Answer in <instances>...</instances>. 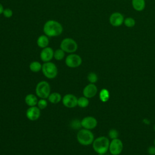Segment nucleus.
<instances>
[{
    "label": "nucleus",
    "instance_id": "nucleus-5",
    "mask_svg": "<svg viewBox=\"0 0 155 155\" xmlns=\"http://www.w3.org/2000/svg\"><path fill=\"white\" fill-rule=\"evenodd\" d=\"M50 91L51 88L50 84L47 81H41L36 85L35 93L36 96L41 99L48 98Z\"/></svg>",
    "mask_w": 155,
    "mask_h": 155
},
{
    "label": "nucleus",
    "instance_id": "nucleus-34",
    "mask_svg": "<svg viewBox=\"0 0 155 155\" xmlns=\"http://www.w3.org/2000/svg\"><path fill=\"white\" fill-rule=\"evenodd\" d=\"M154 1H155V0H154Z\"/></svg>",
    "mask_w": 155,
    "mask_h": 155
},
{
    "label": "nucleus",
    "instance_id": "nucleus-3",
    "mask_svg": "<svg viewBox=\"0 0 155 155\" xmlns=\"http://www.w3.org/2000/svg\"><path fill=\"white\" fill-rule=\"evenodd\" d=\"M77 140L82 145L87 146L93 143L94 138V134L90 130L85 128L80 129L77 133Z\"/></svg>",
    "mask_w": 155,
    "mask_h": 155
},
{
    "label": "nucleus",
    "instance_id": "nucleus-19",
    "mask_svg": "<svg viewBox=\"0 0 155 155\" xmlns=\"http://www.w3.org/2000/svg\"><path fill=\"white\" fill-rule=\"evenodd\" d=\"M41 64L38 61H33L29 65V68L30 71L34 73H38L42 70Z\"/></svg>",
    "mask_w": 155,
    "mask_h": 155
},
{
    "label": "nucleus",
    "instance_id": "nucleus-2",
    "mask_svg": "<svg viewBox=\"0 0 155 155\" xmlns=\"http://www.w3.org/2000/svg\"><path fill=\"white\" fill-rule=\"evenodd\" d=\"M110 141L105 136H100L96 138L93 143V148L97 154H105L108 149Z\"/></svg>",
    "mask_w": 155,
    "mask_h": 155
},
{
    "label": "nucleus",
    "instance_id": "nucleus-11",
    "mask_svg": "<svg viewBox=\"0 0 155 155\" xmlns=\"http://www.w3.org/2000/svg\"><path fill=\"white\" fill-rule=\"evenodd\" d=\"M81 123L82 127L90 130L95 128L97 125L96 119L93 116H87L84 117L81 121Z\"/></svg>",
    "mask_w": 155,
    "mask_h": 155
},
{
    "label": "nucleus",
    "instance_id": "nucleus-14",
    "mask_svg": "<svg viewBox=\"0 0 155 155\" xmlns=\"http://www.w3.org/2000/svg\"><path fill=\"white\" fill-rule=\"evenodd\" d=\"M54 50L50 47H47L42 49L40 53V59L44 62H50L53 58Z\"/></svg>",
    "mask_w": 155,
    "mask_h": 155
},
{
    "label": "nucleus",
    "instance_id": "nucleus-24",
    "mask_svg": "<svg viewBox=\"0 0 155 155\" xmlns=\"http://www.w3.org/2000/svg\"><path fill=\"white\" fill-rule=\"evenodd\" d=\"M87 79L91 84H95L98 79L97 75L94 72H90L87 75Z\"/></svg>",
    "mask_w": 155,
    "mask_h": 155
},
{
    "label": "nucleus",
    "instance_id": "nucleus-9",
    "mask_svg": "<svg viewBox=\"0 0 155 155\" xmlns=\"http://www.w3.org/2000/svg\"><path fill=\"white\" fill-rule=\"evenodd\" d=\"M124 15L118 12L112 13L109 17V22L113 27H118L124 24Z\"/></svg>",
    "mask_w": 155,
    "mask_h": 155
},
{
    "label": "nucleus",
    "instance_id": "nucleus-26",
    "mask_svg": "<svg viewBox=\"0 0 155 155\" xmlns=\"http://www.w3.org/2000/svg\"><path fill=\"white\" fill-rule=\"evenodd\" d=\"M37 105L40 110H44L47 107V102L45 99H41L38 101Z\"/></svg>",
    "mask_w": 155,
    "mask_h": 155
},
{
    "label": "nucleus",
    "instance_id": "nucleus-28",
    "mask_svg": "<svg viewBox=\"0 0 155 155\" xmlns=\"http://www.w3.org/2000/svg\"><path fill=\"white\" fill-rule=\"evenodd\" d=\"M2 15H4V16L6 18H10L13 16V11L9 8H4Z\"/></svg>",
    "mask_w": 155,
    "mask_h": 155
},
{
    "label": "nucleus",
    "instance_id": "nucleus-6",
    "mask_svg": "<svg viewBox=\"0 0 155 155\" xmlns=\"http://www.w3.org/2000/svg\"><path fill=\"white\" fill-rule=\"evenodd\" d=\"M60 48L65 53H74L78 50V45L76 41L73 38H65L61 42Z\"/></svg>",
    "mask_w": 155,
    "mask_h": 155
},
{
    "label": "nucleus",
    "instance_id": "nucleus-31",
    "mask_svg": "<svg viewBox=\"0 0 155 155\" xmlns=\"http://www.w3.org/2000/svg\"><path fill=\"white\" fill-rule=\"evenodd\" d=\"M97 155H105L104 154H97Z\"/></svg>",
    "mask_w": 155,
    "mask_h": 155
},
{
    "label": "nucleus",
    "instance_id": "nucleus-12",
    "mask_svg": "<svg viewBox=\"0 0 155 155\" xmlns=\"http://www.w3.org/2000/svg\"><path fill=\"white\" fill-rule=\"evenodd\" d=\"M97 93V87L94 84H91L87 85L83 89L82 93L84 96L87 98H92L96 95Z\"/></svg>",
    "mask_w": 155,
    "mask_h": 155
},
{
    "label": "nucleus",
    "instance_id": "nucleus-20",
    "mask_svg": "<svg viewBox=\"0 0 155 155\" xmlns=\"http://www.w3.org/2000/svg\"><path fill=\"white\" fill-rule=\"evenodd\" d=\"M99 99L103 102H106L110 99V92L106 88H102L99 92Z\"/></svg>",
    "mask_w": 155,
    "mask_h": 155
},
{
    "label": "nucleus",
    "instance_id": "nucleus-4",
    "mask_svg": "<svg viewBox=\"0 0 155 155\" xmlns=\"http://www.w3.org/2000/svg\"><path fill=\"white\" fill-rule=\"evenodd\" d=\"M42 72L45 77L48 79H54L58 75V68L51 62H44L42 66Z\"/></svg>",
    "mask_w": 155,
    "mask_h": 155
},
{
    "label": "nucleus",
    "instance_id": "nucleus-21",
    "mask_svg": "<svg viewBox=\"0 0 155 155\" xmlns=\"http://www.w3.org/2000/svg\"><path fill=\"white\" fill-rule=\"evenodd\" d=\"M65 51L61 48L54 51L53 58L57 61H61L65 58Z\"/></svg>",
    "mask_w": 155,
    "mask_h": 155
},
{
    "label": "nucleus",
    "instance_id": "nucleus-22",
    "mask_svg": "<svg viewBox=\"0 0 155 155\" xmlns=\"http://www.w3.org/2000/svg\"><path fill=\"white\" fill-rule=\"evenodd\" d=\"M89 105V100L88 98L82 96L78 98V106L81 108H85Z\"/></svg>",
    "mask_w": 155,
    "mask_h": 155
},
{
    "label": "nucleus",
    "instance_id": "nucleus-16",
    "mask_svg": "<svg viewBox=\"0 0 155 155\" xmlns=\"http://www.w3.org/2000/svg\"><path fill=\"white\" fill-rule=\"evenodd\" d=\"M36 44L41 48H44L48 47L49 44L48 37L45 35H42L39 36L37 39Z\"/></svg>",
    "mask_w": 155,
    "mask_h": 155
},
{
    "label": "nucleus",
    "instance_id": "nucleus-15",
    "mask_svg": "<svg viewBox=\"0 0 155 155\" xmlns=\"http://www.w3.org/2000/svg\"><path fill=\"white\" fill-rule=\"evenodd\" d=\"M131 5L136 11L142 12L145 8L146 2L145 0H131Z\"/></svg>",
    "mask_w": 155,
    "mask_h": 155
},
{
    "label": "nucleus",
    "instance_id": "nucleus-17",
    "mask_svg": "<svg viewBox=\"0 0 155 155\" xmlns=\"http://www.w3.org/2000/svg\"><path fill=\"white\" fill-rule=\"evenodd\" d=\"M38 100L36 95L33 94H28L25 97V102L29 107L36 106Z\"/></svg>",
    "mask_w": 155,
    "mask_h": 155
},
{
    "label": "nucleus",
    "instance_id": "nucleus-32",
    "mask_svg": "<svg viewBox=\"0 0 155 155\" xmlns=\"http://www.w3.org/2000/svg\"><path fill=\"white\" fill-rule=\"evenodd\" d=\"M154 145L155 146V138H154Z\"/></svg>",
    "mask_w": 155,
    "mask_h": 155
},
{
    "label": "nucleus",
    "instance_id": "nucleus-13",
    "mask_svg": "<svg viewBox=\"0 0 155 155\" xmlns=\"http://www.w3.org/2000/svg\"><path fill=\"white\" fill-rule=\"evenodd\" d=\"M41 116V110L36 106L30 107L26 111L27 117L32 121L38 120Z\"/></svg>",
    "mask_w": 155,
    "mask_h": 155
},
{
    "label": "nucleus",
    "instance_id": "nucleus-23",
    "mask_svg": "<svg viewBox=\"0 0 155 155\" xmlns=\"http://www.w3.org/2000/svg\"><path fill=\"white\" fill-rule=\"evenodd\" d=\"M124 24L128 28H132L136 25V20L132 17H127L124 19Z\"/></svg>",
    "mask_w": 155,
    "mask_h": 155
},
{
    "label": "nucleus",
    "instance_id": "nucleus-27",
    "mask_svg": "<svg viewBox=\"0 0 155 155\" xmlns=\"http://www.w3.org/2000/svg\"><path fill=\"white\" fill-rule=\"evenodd\" d=\"M70 125L73 129H79V128L82 127L81 121H79L78 119H75V120H72L71 124H70Z\"/></svg>",
    "mask_w": 155,
    "mask_h": 155
},
{
    "label": "nucleus",
    "instance_id": "nucleus-8",
    "mask_svg": "<svg viewBox=\"0 0 155 155\" xmlns=\"http://www.w3.org/2000/svg\"><path fill=\"white\" fill-rule=\"evenodd\" d=\"M124 145L122 140L118 138L111 139L109 145V151L112 155L120 154L123 150Z\"/></svg>",
    "mask_w": 155,
    "mask_h": 155
},
{
    "label": "nucleus",
    "instance_id": "nucleus-29",
    "mask_svg": "<svg viewBox=\"0 0 155 155\" xmlns=\"http://www.w3.org/2000/svg\"><path fill=\"white\" fill-rule=\"evenodd\" d=\"M148 153L150 155H155V146H151L148 148Z\"/></svg>",
    "mask_w": 155,
    "mask_h": 155
},
{
    "label": "nucleus",
    "instance_id": "nucleus-30",
    "mask_svg": "<svg viewBox=\"0 0 155 155\" xmlns=\"http://www.w3.org/2000/svg\"><path fill=\"white\" fill-rule=\"evenodd\" d=\"M4 10V7H3L2 4L1 3H0V15L2 14Z\"/></svg>",
    "mask_w": 155,
    "mask_h": 155
},
{
    "label": "nucleus",
    "instance_id": "nucleus-33",
    "mask_svg": "<svg viewBox=\"0 0 155 155\" xmlns=\"http://www.w3.org/2000/svg\"><path fill=\"white\" fill-rule=\"evenodd\" d=\"M154 130H155V125L154 126Z\"/></svg>",
    "mask_w": 155,
    "mask_h": 155
},
{
    "label": "nucleus",
    "instance_id": "nucleus-1",
    "mask_svg": "<svg viewBox=\"0 0 155 155\" xmlns=\"http://www.w3.org/2000/svg\"><path fill=\"white\" fill-rule=\"evenodd\" d=\"M63 27L57 21L50 19L46 21L43 27V32L48 37H57L62 34Z\"/></svg>",
    "mask_w": 155,
    "mask_h": 155
},
{
    "label": "nucleus",
    "instance_id": "nucleus-10",
    "mask_svg": "<svg viewBox=\"0 0 155 155\" xmlns=\"http://www.w3.org/2000/svg\"><path fill=\"white\" fill-rule=\"evenodd\" d=\"M63 105L67 108H74L78 105V98L73 94H67L62 99Z\"/></svg>",
    "mask_w": 155,
    "mask_h": 155
},
{
    "label": "nucleus",
    "instance_id": "nucleus-18",
    "mask_svg": "<svg viewBox=\"0 0 155 155\" xmlns=\"http://www.w3.org/2000/svg\"><path fill=\"white\" fill-rule=\"evenodd\" d=\"M48 100L51 104H56L62 100V96L60 93L54 92L50 94V95L48 97Z\"/></svg>",
    "mask_w": 155,
    "mask_h": 155
},
{
    "label": "nucleus",
    "instance_id": "nucleus-25",
    "mask_svg": "<svg viewBox=\"0 0 155 155\" xmlns=\"http://www.w3.org/2000/svg\"><path fill=\"white\" fill-rule=\"evenodd\" d=\"M118 136H119V132L117 130H116V129H114V128L110 130V131L108 132V137L111 139L118 138Z\"/></svg>",
    "mask_w": 155,
    "mask_h": 155
},
{
    "label": "nucleus",
    "instance_id": "nucleus-7",
    "mask_svg": "<svg viewBox=\"0 0 155 155\" xmlns=\"http://www.w3.org/2000/svg\"><path fill=\"white\" fill-rule=\"evenodd\" d=\"M82 60L81 57L75 53H70L65 59V65L70 68H77L82 64Z\"/></svg>",
    "mask_w": 155,
    "mask_h": 155
}]
</instances>
